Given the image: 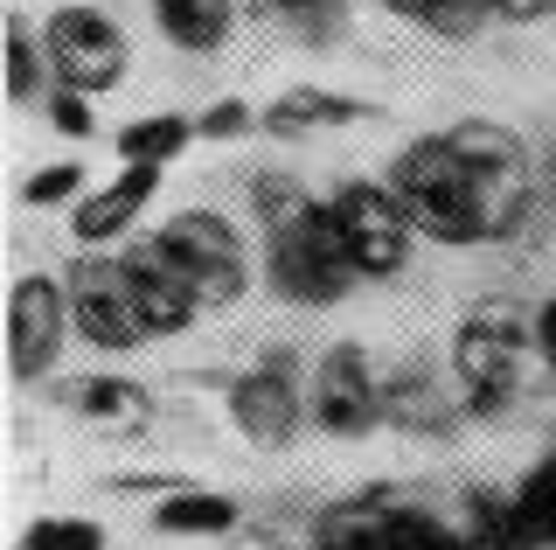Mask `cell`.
Masks as SVG:
<instances>
[{
    "mask_svg": "<svg viewBox=\"0 0 556 550\" xmlns=\"http://www.w3.org/2000/svg\"><path fill=\"white\" fill-rule=\"evenodd\" d=\"M390 196L404 202L410 230L431 237V245H480V237L508 230L501 196L445 147V133L410 140L404 153H396V161H390Z\"/></svg>",
    "mask_w": 556,
    "mask_h": 550,
    "instance_id": "obj_1",
    "label": "cell"
},
{
    "mask_svg": "<svg viewBox=\"0 0 556 550\" xmlns=\"http://www.w3.org/2000/svg\"><path fill=\"white\" fill-rule=\"evenodd\" d=\"M265 272H271L278 293L300 300V307H334L348 286L362 279V272L348 265V245H341L334 210H327V202H313L306 216L265 230Z\"/></svg>",
    "mask_w": 556,
    "mask_h": 550,
    "instance_id": "obj_2",
    "label": "cell"
},
{
    "mask_svg": "<svg viewBox=\"0 0 556 550\" xmlns=\"http://www.w3.org/2000/svg\"><path fill=\"white\" fill-rule=\"evenodd\" d=\"M153 245L167 251V265L195 286L202 307H237L243 286H251V258H243V237L223 210H181L153 230Z\"/></svg>",
    "mask_w": 556,
    "mask_h": 550,
    "instance_id": "obj_3",
    "label": "cell"
},
{
    "mask_svg": "<svg viewBox=\"0 0 556 550\" xmlns=\"http://www.w3.org/2000/svg\"><path fill=\"white\" fill-rule=\"evenodd\" d=\"M42 49H49V77L63 84V91H112L118 77H126L132 49H126V28H118V14L104 8H84V0H70L42 22Z\"/></svg>",
    "mask_w": 556,
    "mask_h": 550,
    "instance_id": "obj_4",
    "label": "cell"
},
{
    "mask_svg": "<svg viewBox=\"0 0 556 550\" xmlns=\"http://www.w3.org/2000/svg\"><path fill=\"white\" fill-rule=\"evenodd\" d=\"M327 210H334L348 265H355L362 279H396V272L410 265L417 230H410L404 202L390 196V182H341L334 196H327Z\"/></svg>",
    "mask_w": 556,
    "mask_h": 550,
    "instance_id": "obj_5",
    "label": "cell"
},
{
    "mask_svg": "<svg viewBox=\"0 0 556 550\" xmlns=\"http://www.w3.org/2000/svg\"><path fill=\"white\" fill-rule=\"evenodd\" d=\"M70 328L98 355H126L139 341H153L118 258H77V272H70Z\"/></svg>",
    "mask_w": 556,
    "mask_h": 550,
    "instance_id": "obj_6",
    "label": "cell"
},
{
    "mask_svg": "<svg viewBox=\"0 0 556 550\" xmlns=\"http://www.w3.org/2000/svg\"><path fill=\"white\" fill-rule=\"evenodd\" d=\"M521 328L508 314H473L459 328V341H452V376H459V398L473 418H494V411L515 404L521 390Z\"/></svg>",
    "mask_w": 556,
    "mask_h": 550,
    "instance_id": "obj_7",
    "label": "cell"
},
{
    "mask_svg": "<svg viewBox=\"0 0 556 550\" xmlns=\"http://www.w3.org/2000/svg\"><path fill=\"white\" fill-rule=\"evenodd\" d=\"M306 411H313V390L300 384V355L292 349L257 355V363L230 384V418H237V433L251 446H286L300 433Z\"/></svg>",
    "mask_w": 556,
    "mask_h": 550,
    "instance_id": "obj_8",
    "label": "cell"
},
{
    "mask_svg": "<svg viewBox=\"0 0 556 550\" xmlns=\"http://www.w3.org/2000/svg\"><path fill=\"white\" fill-rule=\"evenodd\" d=\"M313 550H466V529L404 502H355V509L320 515Z\"/></svg>",
    "mask_w": 556,
    "mask_h": 550,
    "instance_id": "obj_9",
    "label": "cell"
},
{
    "mask_svg": "<svg viewBox=\"0 0 556 550\" xmlns=\"http://www.w3.org/2000/svg\"><path fill=\"white\" fill-rule=\"evenodd\" d=\"M70 335H77L70 328V286H56L49 272H22L8 286V363H14V376L22 384L49 376Z\"/></svg>",
    "mask_w": 556,
    "mask_h": 550,
    "instance_id": "obj_10",
    "label": "cell"
},
{
    "mask_svg": "<svg viewBox=\"0 0 556 550\" xmlns=\"http://www.w3.org/2000/svg\"><path fill=\"white\" fill-rule=\"evenodd\" d=\"M313 418L334 439H362L382 418V376L369 370L362 341H341V349L320 355V370H313Z\"/></svg>",
    "mask_w": 556,
    "mask_h": 550,
    "instance_id": "obj_11",
    "label": "cell"
},
{
    "mask_svg": "<svg viewBox=\"0 0 556 550\" xmlns=\"http://www.w3.org/2000/svg\"><path fill=\"white\" fill-rule=\"evenodd\" d=\"M118 265H126V279H132V300H139L147 335H188V328H195V314H202L195 286L167 265V251L153 245V237L126 245V251H118Z\"/></svg>",
    "mask_w": 556,
    "mask_h": 550,
    "instance_id": "obj_12",
    "label": "cell"
},
{
    "mask_svg": "<svg viewBox=\"0 0 556 550\" xmlns=\"http://www.w3.org/2000/svg\"><path fill=\"white\" fill-rule=\"evenodd\" d=\"M445 147L459 153L473 175L501 196V210L508 223L521 216V202H529V182H521V140L508 126H494V118H459V126H445Z\"/></svg>",
    "mask_w": 556,
    "mask_h": 550,
    "instance_id": "obj_13",
    "label": "cell"
},
{
    "mask_svg": "<svg viewBox=\"0 0 556 550\" xmlns=\"http://www.w3.org/2000/svg\"><path fill=\"white\" fill-rule=\"evenodd\" d=\"M161 175H167V167H118L104 188H91V196L70 210V230H77V245H112V237H126L132 216L153 202Z\"/></svg>",
    "mask_w": 556,
    "mask_h": 550,
    "instance_id": "obj_14",
    "label": "cell"
},
{
    "mask_svg": "<svg viewBox=\"0 0 556 550\" xmlns=\"http://www.w3.org/2000/svg\"><path fill=\"white\" fill-rule=\"evenodd\" d=\"M153 28L188 57H216L237 28V0H153Z\"/></svg>",
    "mask_w": 556,
    "mask_h": 550,
    "instance_id": "obj_15",
    "label": "cell"
},
{
    "mask_svg": "<svg viewBox=\"0 0 556 550\" xmlns=\"http://www.w3.org/2000/svg\"><path fill=\"white\" fill-rule=\"evenodd\" d=\"M348 118H362L355 98H334V91H313V84H300V91H278L265 105V133H278V140H292V133H320V126H348Z\"/></svg>",
    "mask_w": 556,
    "mask_h": 550,
    "instance_id": "obj_16",
    "label": "cell"
},
{
    "mask_svg": "<svg viewBox=\"0 0 556 550\" xmlns=\"http://www.w3.org/2000/svg\"><path fill=\"white\" fill-rule=\"evenodd\" d=\"M188 140H195V118H174V112H153V118H132V126H118V161L126 167H167L181 161Z\"/></svg>",
    "mask_w": 556,
    "mask_h": 550,
    "instance_id": "obj_17",
    "label": "cell"
},
{
    "mask_svg": "<svg viewBox=\"0 0 556 550\" xmlns=\"http://www.w3.org/2000/svg\"><path fill=\"white\" fill-rule=\"evenodd\" d=\"M153 523L167 537H223V529H237V502L230 495H208V488H174V495H161Z\"/></svg>",
    "mask_w": 556,
    "mask_h": 550,
    "instance_id": "obj_18",
    "label": "cell"
},
{
    "mask_svg": "<svg viewBox=\"0 0 556 550\" xmlns=\"http://www.w3.org/2000/svg\"><path fill=\"white\" fill-rule=\"evenodd\" d=\"M70 404H77L84 418H98V425H118V433H132V425L153 418V398L132 384V376H91V384L70 390Z\"/></svg>",
    "mask_w": 556,
    "mask_h": 550,
    "instance_id": "obj_19",
    "label": "cell"
},
{
    "mask_svg": "<svg viewBox=\"0 0 556 550\" xmlns=\"http://www.w3.org/2000/svg\"><path fill=\"white\" fill-rule=\"evenodd\" d=\"M42 63H49L42 36L14 14V22H8V98H14V105H35V98H42Z\"/></svg>",
    "mask_w": 556,
    "mask_h": 550,
    "instance_id": "obj_20",
    "label": "cell"
},
{
    "mask_svg": "<svg viewBox=\"0 0 556 550\" xmlns=\"http://www.w3.org/2000/svg\"><path fill=\"white\" fill-rule=\"evenodd\" d=\"M515 515L529 523L535 543H556V453H543L529 467V480L515 488Z\"/></svg>",
    "mask_w": 556,
    "mask_h": 550,
    "instance_id": "obj_21",
    "label": "cell"
},
{
    "mask_svg": "<svg viewBox=\"0 0 556 550\" xmlns=\"http://www.w3.org/2000/svg\"><path fill=\"white\" fill-rule=\"evenodd\" d=\"M390 8L410 14V22H425L431 36H445V42H466L486 22V0H390Z\"/></svg>",
    "mask_w": 556,
    "mask_h": 550,
    "instance_id": "obj_22",
    "label": "cell"
},
{
    "mask_svg": "<svg viewBox=\"0 0 556 550\" xmlns=\"http://www.w3.org/2000/svg\"><path fill=\"white\" fill-rule=\"evenodd\" d=\"M84 196H91V188H84V167L77 161H49V167H35V175L22 182V202H28V210H56V202L77 210Z\"/></svg>",
    "mask_w": 556,
    "mask_h": 550,
    "instance_id": "obj_23",
    "label": "cell"
},
{
    "mask_svg": "<svg viewBox=\"0 0 556 550\" xmlns=\"http://www.w3.org/2000/svg\"><path fill=\"white\" fill-rule=\"evenodd\" d=\"M22 550H104V529L91 515H42V523H28Z\"/></svg>",
    "mask_w": 556,
    "mask_h": 550,
    "instance_id": "obj_24",
    "label": "cell"
},
{
    "mask_svg": "<svg viewBox=\"0 0 556 550\" xmlns=\"http://www.w3.org/2000/svg\"><path fill=\"white\" fill-rule=\"evenodd\" d=\"M251 202H257V216H265V230H278V223H292V216H306L313 210V196L292 175H251Z\"/></svg>",
    "mask_w": 556,
    "mask_h": 550,
    "instance_id": "obj_25",
    "label": "cell"
},
{
    "mask_svg": "<svg viewBox=\"0 0 556 550\" xmlns=\"http://www.w3.org/2000/svg\"><path fill=\"white\" fill-rule=\"evenodd\" d=\"M306 42H334L341 36V0H271Z\"/></svg>",
    "mask_w": 556,
    "mask_h": 550,
    "instance_id": "obj_26",
    "label": "cell"
},
{
    "mask_svg": "<svg viewBox=\"0 0 556 550\" xmlns=\"http://www.w3.org/2000/svg\"><path fill=\"white\" fill-rule=\"evenodd\" d=\"M243 126H251V105H237V98H223V105H208V112L195 118L202 140H237Z\"/></svg>",
    "mask_w": 556,
    "mask_h": 550,
    "instance_id": "obj_27",
    "label": "cell"
},
{
    "mask_svg": "<svg viewBox=\"0 0 556 550\" xmlns=\"http://www.w3.org/2000/svg\"><path fill=\"white\" fill-rule=\"evenodd\" d=\"M49 118H56V133H70V140L91 133V105H84V91H56V98H49Z\"/></svg>",
    "mask_w": 556,
    "mask_h": 550,
    "instance_id": "obj_28",
    "label": "cell"
},
{
    "mask_svg": "<svg viewBox=\"0 0 556 550\" xmlns=\"http://www.w3.org/2000/svg\"><path fill=\"white\" fill-rule=\"evenodd\" d=\"M529 341H535V355L549 363V376H556V293L535 307V328H529Z\"/></svg>",
    "mask_w": 556,
    "mask_h": 550,
    "instance_id": "obj_29",
    "label": "cell"
},
{
    "mask_svg": "<svg viewBox=\"0 0 556 550\" xmlns=\"http://www.w3.org/2000/svg\"><path fill=\"white\" fill-rule=\"evenodd\" d=\"M486 14H501V22H535V14H549V0H486Z\"/></svg>",
    "mask_w": 556,
    "mask_h": 550,
    "instance_id": "obj_30",
    "label": "cell"
},
{
    "mask_svg": "<svg viewBox=\"0 0 556 550\" xmlns=\"http://www.w3.org/2000/svg\"><path fill=\"white\" fill-rule=\"evenodd\" d=\"M549 8H556V0H549Z\"/></svg>",
    "mask_w": 556,
    "mask_h": 550,
    "instance_id": "obj_31",
    "label": "cell"
}]
</instances>
